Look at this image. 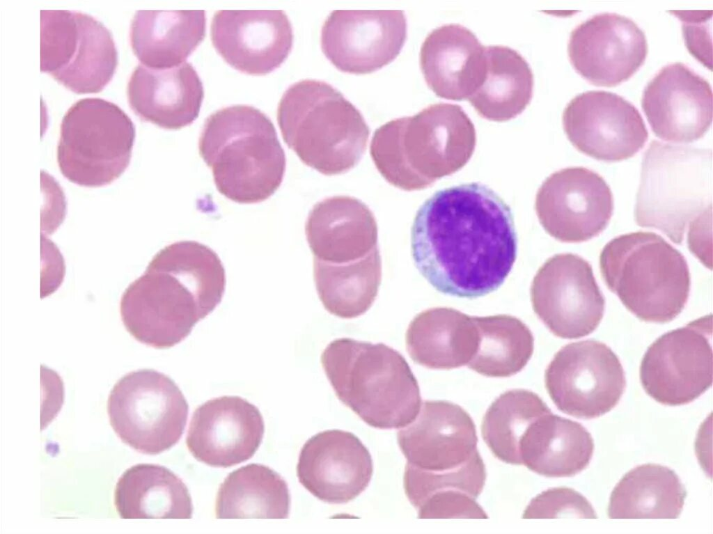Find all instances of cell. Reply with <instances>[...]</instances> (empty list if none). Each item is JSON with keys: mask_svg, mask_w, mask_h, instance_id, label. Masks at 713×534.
Masks as SVG:
<instances>
[{"mask_svg": "<svg viewBox=\"0 0 713 534\" xmlns=\"http://www.w3.org/2000/svg\"><path fill=\"white\" fill-rule=\"evenodd\" d=\"M518 239L509 205L480 182L434 193L411 230L412 255L439 292L474 299L497 290L511 272Z\"/></svg>", "mask_w": 713, "mask_h": 534, "instance_id": "cell-1", "label": "cell"}, {"mask_svg": "<svg viewBox=\"0 0 713 534\" xmlns=\"http://www.w3.org/2000/svg\"><path fill=\"white\" fill-rule=\"evenodd\" d=\"M226 285L218 255L195 241L160 250L120 302L121 320L136 340L157 349L184 340L221 302Z\"/></svg>", "mask_w": 713, "mask_h": 534, "instance_id": "cell-2", "label": "cell"}, {"mask_svg": "<svg viewBox=\"0 0 713 534\" xmlns=\"http://www.w3.org/2000/svg\"><path fill=\"white\" fill-rule=\"evenodd\" d=\"M476 144L475 126L464 110L458 104L439 102L377 128L370 153L389 184L412 191L460 170Z\"/></svg>", "mask_w": 713, "mask_h": 534, "instance_id": "cell-3", "label": "cell"}, {"mask_svg": "<svg viewBox=\"0 0 713 534\" xmlns=\"http://www.w3.org/2000/svg\"><path fill=\"white\" fill-rule=\"evenodd\" d=\"M198 148L217 190L234 202H263L283 181L286 159L275 127L251 106L233 105L212 113Z\"/></svg>", "mask_w": 713, "mask_h": 534, "instance_id": "cell-4", "label": "cell"}, {"mask_svg": "<svg viewBox=\"0 0 713 534\" xmlns=\"http://www.w3.org/2000/svg\"><path fill=\"white\" fill-rule=\"evenodd\" d=\"M321 364L338 399L370 426L401 429L418 414L416 379L403 356L388 345L337 338L322 352Z\"/></svg>", "mask_w": 713, "mask_h": 534, "instance_id": "cell-5", "label": "cell"}, {"mask_svg": "<svg viewBox=\"0 0 713 534\" xmlns=\"http://www.w3.org/2000/svg\"><path fill=\"white\" fill-rule=\"evenodd\" d=\"M277 121L301 162L325 175L344 173L364 155L370 129L361 112L329 84L304 79L282 95Z\"/></svg>", "mask_w": 713, "mask_h": 534, "instance_id": "cell-6", "label": "cell"}, {"mask_svg": "<svg viewBox=\"0 0 713 534\" xmlns=\"http://www.w3.org/2000/svg\"><path fill=\"white\" fill-rule=\"evenodd\" d=\"M600 268L608 288L643 321L668 322L687 302V260L655 233L633 232L612 239L600 253Z\"/></svg>", "mask_w": 713, "mask_h": 534, "instance_id": "cell-7", "label": "cell"}, {"mask_svg": "<svg viewBox=\"0 0 713 534\" xmlns=\"http://www.w3.org/2000/svg\"><path fill=\"white\" fill-rule=\"evenodd\" d=\"M712 151L653 140L645 152L634 217L641 227L681 244L687 228L712 212Z\"/></svg>", "mask_w": 713, "mask_h": 534, "instance_id": "cell-8", "label": "cell"}, {"mask_svg": "<svg viewBox=\"0 0 713 534\" xmlns=\"http://www.w3.org/2000/svg\"><path fill=\"white\" fill-rule=\"evenodd\" d=\"M135 135L133 122L117 104L99 97L81 99L61 121L59 169L80 186L109 184L129 166Z\"/></svg>", "mask_w": 713, "mask_h": 534, "instance_id": "cell-9", "label": "cell"}, {"mask_svg": "<svg viewBox=\"0 0 713 534\" xmlns=\"http://www.w3.org/2000/svg\"><path fill=\"white\" fill-rule=\"evenodd\" d=\"M188 403L169 376L152 369L130 372L114 384L107 400L110 425L136 451L157 455L180 439Z\"/></svg>", "mask_w": 713, "mask_h": 534, "instance_id": "cell-10", "label": "cell"}, {"mask_svg": "<svg viewBox=\"0 0 713 534\" xmlns=\"http://www.w3.org/2000/svg\"><path fill=\"white\" fill-rule=\"evenodd\" d=\"M118 53L111 31L90 15L40 10V70L71 91L95 93L111 80Z\"/></svg>", "mask_w": 713, "mask_h": 534, "instance_id": "cell-11", "label": "cell"}, {"mask_svg": "<svg viewBox=\"0 0 713 534\" xmlns=\"http://www.w3.org/2000/svg\"><path fill=\"white\" fill-rule=\"evenodd\" d=\"M544 384L560 411L591 419L606 414L618 403L626 379L619 359L609 347L586 340L561 348L545 370Z\"/></svg>", "mask_w": 713, "mask_h": 534, "instance_id": "cell-12", "label": "cell"}, {"mask_svg": "<svg viewBox=\"0 0 713 534\" xmlns=\"http://www.w3.org/2000/svg\"><path fill=\"white\" fill-rule=\"evenodd\" d=\"M712 315L699 317L658 338L640 366L645 391L668 406L688 404L712 384Z\"/></svg>", "mask_w": 713, "mask_h": 534, "instance_id": "cell-13", "label": "cell"}, {"mask_svg": "<svg viewBox=\"0 0 713 534\" xmlns=\"http://www.w3.org/2000/svg\"><path fill=\"white\" fill-rule=\"evenodd\" d=\"M533 311L555 336L577 339L600 324L605 300L590 263L576 254L558 253L548 258L532 281Z\"/></svg>", "mask_w": 713, "mask_h": 534, "instance_id": "cell-14", "label": "cell"}, {"mask_svg": "<svg viewBox=\"0 0 713 534\" xmlns=\"http://www.w3.org/2000/svg\"><path fill=\"white\" fill-rule=\"evenodd\" d=\"M535 209L550 236L579 243L605 229L613 214V198L600 174L584 167H569L545 179L537 192Z\"/></svg>", "mask_w": 713, "mask_h": 534, "instance_id": "cell-15", "label": "cell"}, {"mask_svg": "<svg viewBox=\"0 0 713 534\" xmlns=\"http://www.w3.org/2000/svg\"><path fill=\"white\" fill-rule=\"evenodd\" d=\"M565 133L579 152L597 160L629 159L642 149L648 132L638 110L624 97L589 91L573 97L562 116Z\"/></svg>", "mask_w": 713, "mask_h": 534, "instance_id": "cell-16", "label": "cell"}, {"mask_svg": "<svg viewBox=\"0 0 713 534\" xmlns=\"http://www.w3.org/2000/svg\"><path fill=\"white\" fill-rule=\"evenodd\" d=\"M407 26L402 10H334L322 25L321 47L337 69L370 73L398 56Z\"/></svg>", "mask_w": 713, "mask_h": 534, "instance_id": "cell-17", "label": "cell"}, {"mask_svg": "<svg viewBox=\"0 0 713 534\" xmlns=\"http://www.w3.org/2000/svg\"><path fill=\"white\" fill-rule=\"evenodd\" d=\"M570 61L589 83L616 86L628 80L648 54L645 35L631 19L613 13L597 14L577 25L567 44Z\"/></svg>", "mask_w": 713, "mask_h": 534, "instance_id": "cell-18", "label": "cell"}, {"mask_svg": "<svg viewBox=\"0 0 713 534\" xmlns=\"http://www.w3.org/2000/svg\"><path fill=\"white\" fill-rule=\"evenodd\" d=\"M641 105L653 133L665 141L693 142L712 124L709 81L680 62L664 66L648 82Z\"/></svg>", "mask_w": 713, "mask_h": 534, "instance_id": "cell-19", "label": "cell"}, {"mask_svg": "<svg viewBox=\"0 0 713 534\" xmlns=\"http://www.w3.org/2000/svg\"><path fill=\"white\" fill-rule=\"evenodd\" d=\"M264 432L263 416L254 405L240 396L225 395L196 409L186 444L198 461L227 468L251 458Z\"/></svg>", "mask_w": 713, "mask_h": 534, "instance_id": "cell-20", "label": "cell"}, {"mask_svg": "<svg viewBox=\"0 0 713 534\" xmlns=\"http://www.w3.org/2000/svg\"><path fill=\"white\" fill-rule=\"evenodd\" d=\"M210 33L226 62L251 75L278 68L293 43L292 27L283 10H220L212 17Z\"/></svg>", "mask_w": 713, "mask_h": 534, "instance_id": "cell-21", "label": "cell"}, {"mask_svg": "<svg viewBox=\"0 0 713 534\" xmlns=\"http://www.w3.org/2000/svg\"><path fill=\"white\" fill-rule=\"evenodd\" d=\"M373 460L353 433L328 430L311 437L297 465L299 482L322 501L341 504L361 494L371 480Z\"/></svg>", "mask_w": 713, "mask_h": 534, "instance_id": "cell-22", "label": "cell"}, {"mask_svg": "<svg viewBox=\"0 0 713 534\" xmlns=\"http://www.w3.org/2000/svg\"><path fill=\"white\" fill-rule=\"evenodd\" d=\"M397 434L407 464L423 471L456 469L478 453L471 417L450 402H423L416 418Z\"/></svg>", "mask_w": 713, "mask_h": 534, "instance_id": "cell-23", "label": "cell"}, {"mask_svg": "<svg viewBox=\"0 0 713 534\" xmlns=\"http://www.w3.org/2000/svg\"><path fill=\"white\" fill-rule=\"evenodd\" d=\"M420 66L428 87L450 100H468L487 72L486 47L467 27L441 25L430 32L420 50Z\"/></svg>", "mask_w": 713, "mask_h": 534, "instance_id": "cell-24", "label": "cell"}, {"mask_svg": "<svg viewBox=\"0 0 713 534\" xmlns=\"http://www.w3.org/2000/svg\"><path fill=\"white\" fill-rule=\"evenodd\" d=\"M305 233L313 259L325 263L353 262L379 249L374 214L365 203L348 196L317 203L308 215Z\"/></svg>", "mask_w": 713, "mask_h": 534, "instance_id": "cell-25", "label": "cell"}, {"mask_svg": "<svg viewBox=\"0 0 713 534\" xmlns=\"http://www.w3.org/2000/svg\"><path fill=\"white\" fill-rule=\"evenodd\" d=\"M128 102L141 119L167 129L191 125L204 97L201 80L192 65L155 70L138 65L127 87Z\"/></svg>", "mask_w": 713, "mask_h": 534, "instance_id": "cell-26", "label": "cell"}, {"mask_svg": "<svg viewBox=\"0 0 713 534\" xmlns=\"http://www.w3.org/2000/svg\"><path fill=\"white\" fill-rule=\"evenodd\" d=\"M405 342L416 363L450 370L468 365L478 350L480 335L474 317L452 308L437 307L414 317Z\"/></svg>", "mask_w": 713, "mask_h": 534, "instance_id": "cell-27", "label": "cell"}, {"mask_svg": "<svg viewBox=\"0 0 713 534\" xmlns=\"http://www.w3.org/2000/svg\"><path fill=\"white\" fill-rule=\"evenodd\" d=\"M205 10H137L130 29L134 54L148 68L183 63L205 36Z\"/></svg>", "mask_w": 713, "mask_h": 534, "instance_id": "cell-28", "label": "cell"}, {"mask_svg": "<svg viewBox=\"0 0 713 534\" xmlns=\"http://www.w3.org/2000/svg\"><path fill=\"white\" fill-rule=\"evenodd\" d=\"M519 449L522 464L532 471L549 478L571 477L589 464L594 441L581 424L550 411L529 425Z\"/></svg>", "mask_w": 713, "mask_h": 534, "instance_id": "cell-29", "label": "cell"}, {"mask_svg": "<svg viewBox=\"0 0 713 534\" xmlns=\"http://www.w3.org/2000/svg\"><path fill=\"white\" fill-rule=\"evenodd\" d=\"M114 505L123 519H190L193 512L186 485L155 464H138L123 472L115 487Z\"/></svg>", "mask_w": 713, "mask_h": 534, "instance_id": "cell-30", "label": "cell"}, {"mask_svg": "<svg viewBox=\"0 0 713 534\" xmlns=\"http://www.w3.org/2000/svg\"><path fill=\"white\" fill-rule=\"evenodd\" d=\"M686 489L676 473L657 464L632 469L614 487L609 498L611 519L677 518Z\"/></svg>", "mask_w": 713, "mask_h": 534, "instance_id": "cell-31", "label": "cell"}, {"mask_svg": "<svg viewBox=\"0 0 713 534\" xmlns=\"http://www.w3.org/2000/svg\"><path fill=\"white\" fill-rule=\"evenodd\" d=\"M484 81L468 101L482 118L507 121L530 104L534 87L532 70L515 49L503 45L486 47Z\"/></svg>", "mask_w": 713, "mask_h": 534, "instance_id": "cell-32", "label": "cell"}, {"mask_svg": "<svg viewBox=\"0 0 713 534\" xmlns=\"http://www.w3.org/2000/svg\"><path fill=\"white\" fill-rule=\"evenodd\" d=\"M290 507L285 480L267 466L249 464L230 473L221 484L215 514L217 519H285Z\"/></svg>", "mask_w": 713, "mask_h": 534, "instance_id": "cell-33", "label": "cell"}, {"mask_svg": "<svg viewBox=\"0 0 713 534\" xmlns=\"http://www.w3.org/2000/svg\"><path fill=\"white\" fill-rule=\"evenodd\" d=\"M313 277L318 297L329 313L343 319L359 317L371 307L378 292L382 279L379 250L344 265L313 259Z\"/></svg>", "mask_w": 713, "mask_h": 534, "instance_id": "cell-34", "label": "cell"}, {"mask_svg": "<svg viewBox=\"0 0 713 534\" xmlns=\"http://www.w3.org/2000/svg\"><path fill=\"white\" fill-rule=\"evenodd\" d=\"M480 343L468 363L473 371L490 377H508L521 371L531 359L534 338L519 319L499 314L474 317Z\"/></svg>", "mask_w": 713, "mask_h": 534, "instance_id": "cell-35", "label": "cell"}, {"mask_svg": "<svg viewBox=\"0 0 713 534\" xmlns=\"http://www.w3.org/2000/svg\"><path fill=\"white\" fill-rule=\"evenodd\" d=\"M550 411L540 397L532 391H506L492 403L483 417V439L501 461L522 464L519 448L522 435L535 419Z\"/></svg>", "mask_w": 713, "mask_h": 534, "instance_id": "cell-36", "label": "cell"}, {"mask_svg": "<svg viewBox=\"0 0 713 534\" xmlns=\"http://www.w3.org/2000/svg\"><path fill=\"white\" fill-rule=\"evenodd\" d=\"M485 479V464L478 453L461 467L443 472L423 471L407 464L403 485L407 497L415 508L425 497L441 490H461L476 498L483 491Z\"/></svg>", "mask_w": 713, "mask_h": 534, "instance_id": "cell-37", "label": "cell"}, {"mask_svg": "<svg viewBox=\"0 0 713 534\" xmlns=\"http://www.w3.org/2000/svg\"><path fill=\"white\" fill-rule=\"evenodd\" d=\"M523 518L597 517L589 501L579 492L565 487L542 492L525 509Z\"/></svg>", "mask_w": 713, "mask_h": 534, "instance_id": "cell-38", "label": "cell"}, {"mask_svg": "<svg viewBox=\"0 0 713 534\" xmlns=\"http://www.w3.org/2000/svg\"><path fill=\"white\" fill-rule=\"evenodd\" d=\"M415 508L418 518H487L476 498L457 489L433 492Z\"/></svg>", "mask_w": 713, "mask_h": 534, "instance_id": "cell-39", "label": "cell"}]
</instances>
